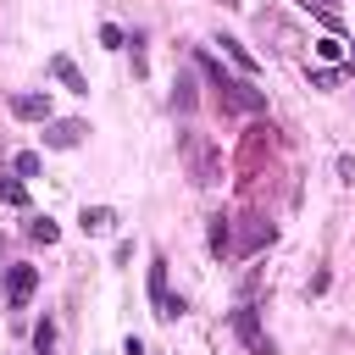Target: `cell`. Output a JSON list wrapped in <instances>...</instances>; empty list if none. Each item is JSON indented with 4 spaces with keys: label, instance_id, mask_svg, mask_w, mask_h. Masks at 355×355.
I'll list each match as a JSON object with an SVG mask.
<instances>
[{
    "label": "cell",
    "instance_id": "cell-1",
    "mask_svg": "<svg viewBox=\"0 0 355 355\" xmlns=\"http://www.w3.org/2000/svg\"><path fill=\"white\" fill-rule=\"evenodd\" d=\"M194 67L216 83V105H222V111H239V116H261V111H266V94H261L250 78L222 72V61H216V55H205V50H200V55H194Z\"/></svg>",
    "mask_w": 355,
    "mask_h": 355
},
{
    "label": "cell",
    "instance_id": "cell-2",
    "mask_svg": "<svg viewBox=\"0 0 355 355\" xmlns=\"http://www.w3.org/2000/svg\"><path fill=\"white\" fill-rule=\"evenodd\" d=\"M178 155L189 161V178H194L200 189L222 183V155H216V144H211L205 133H183V139H178Z\"/></svg>",
    "mask_w": 355,
    "mask_h": 355
},
{
    "label": "cell",
    "instance_id": "cell-3",
    "mask_svg": "<svg viewBox=\"0 0 355 355\" xmlns=\"http://www.w3.org/2000/svg\"><path fill=\"white\" fill-rule=\"evenodd\" d=\"M227 322H233V333H239V344H244L250 355H277V344H272V333L261 327V316H255V305H239V311H233Z\"/></svg>",
    "mask_w": 355,
    "mask_h": 355
},
{
    "label": "cell",
    "instance_id": "cell-4",
    "mask_svg": "<svg viewBox=\"0 0 355 355\" xmlns=\"http://www.w3.org/2000/svg\"><path fill=\"white\" fill-rule=\"evenodd\" d=\"M83 133H89V122H78V116H50V122H44V150H78Z\"/></svg>",
    "mask_w": 355,
    "mask_h": 355
},
{
    "label": "cell",
    "instance_id": "cell-5",
    "mask_svg": "<svg viewBox=\"0 0 355 355\" xmlns=\"http://www.w3.org/2000/svg\"><path fill=\"white\" fill-rule=\"evenodd\" d=\"M150 305H155V316H161V322H172V316L183 311V300H172V294H166V255H155V261H150Z\"/></svg>",
    "mask_w": 355,
    "mask_h": 355
},
{
    "label": "cell",
    "instance_id": "cell-6",
    "mask_svg": "<svg viewBox=\"0 0 355 355\" xmlns=\"http://www.w3.org/2000/svg\"><path fill=\"white\" fill-rule=\"evenodd\" d=\"M33 288H39V272H33V266H11V272H6V300H11V311H22V305L33 300Z\"/></svg>",
    "mask_w": 355,
    "mask_h": 355
},
{
    "label": "cell",
    "instance_id": "cell-7",
    "mask_svg": "<svg viewBox=\"0 0 355 355\" xmlns=\"http://www.w3.org/2000/svg\"><path fill=\"white\" fill-rule=\"evenodd\" d=\"M11 116H22V122H50V94H11Z\"/></svg>",
    "mask_w": 355,
    "mask_h": 355
},
{
    "label": "cell",
    "instance_id": "cell-8",
    "mask_svg": "<svg viewBox=\"0 0 355 355\" xmlns=\"http://www.w3.org/2000/svg\"><path fill=\"white\" fill-rule=\"evenodd\" d=\"M216 44H222V55H227V61H233V67H239L244 78H255V72H261V67H255V55H250V50H244V44H239L233 33H222Z\"/></svg>",
    "mask_w": 355,
    "mask_h": 355
},
{
    "label": "cell",
    "instance_id": "cell-9",
    "mask_svg": "<svg viewBox=\"0 0 355 355\" xmlns=\"http://www.w3.org/2000/svg\"><path fill=\"white\" fill-rule=\"evenodd\" d=\"M50 72H55V83L61 89H72V94H89V83H83V72L67 61V55H50Z\"/></svg>",
    "mask_w": 355,
    "mask_h": 355
},
{
    "label": "cell",
    "instance_id": "cell-10",
    "mask_svg": "<svg viewBox=\"0 0 355 355\" xmlns=\"http://www.w3.org/2000/svg\"><path fill=\"white\" fill-rule=\"evenodd\" d=\"M78 222H83V233H111V227H116V211H111V205H83Z\"/></svg>",
    "mask_w": 355,
    "mask_h": 355
},
{
    "label": "cell",
    "instance_id": "cell-11",
    "mask_svg": "<svg viewBox=\"0 0 355 355\" xmlns=\"http://www.w3.org/2000/svg\"><path fill=\"white\" fill-rule=\"evenodd\" d=\"M227 250H233V227H227V216H211V255L222 261Z\"/></svg>",
    "mask_w": 355,
    "mask_h": 355
},
{
    "label": "cell",
    "instance_id": "cell-12",
    "mask_svg": "<svg viewBox=\"0 0 355 355\" xmlns=\"http://www.w3.org/2000/svg\"><path fill=\"white\" fill-rule=\"evenodd\" d=\"M0 200H6L11 211H22V205H28V189H22V178H0Z\"/></svg>",
    "mask_w": 355,
    "mask_h": 355
},
{
    "label": "cell",
    "instance_id": "cell-13",
    "mask_svg": "<svg viewBox=\"0 0 355 355\" xmlns=\"http://www.w3.org/2000/svg\"><path fill=\"white\" fill-rule=\"evenodd\" d=\"M172 105H178V111H194V72H183V78H178V89H172Z\"/></svg>",
    "mask_w": 355,
    "mask_h": 355
},
{
    "label": "cell",
    "instance_id": "cell-14",
    "mask_svg": "<svg viewBox=\"0 0 355 355\" xmlns=\"http://www.w3.org/2000/svg\"><path fill=\"white\" fill-rule=\"evenodd\" d=\"M28 239H39V244H55V239H61V227H55L50 216H33V222H28Z\"/></svg>",
    "mask_w": 355,
    "mask_h": 355
},
{
    "label": "cell",
    "instance_id": "cell-15",
    "mask_svg": "<svg viewBox=\"0 0 355 355\" xmlns=\"http://www.w3.org/2000/svg\"><path fill=\"white\" fill-rule=\"evenodd\" d=\"M316 55H322L327 67H333V61H344V39H333V33H327V39H316Z\"/></svg>",
    "mask_w": 355,
    "mask_h": 355
},
{
    "label": "cell",
    "instance_id": "cell-16",
    "mask_svg": "<svg viewBox=\"0 0 355 355\" xmlns=\"http://www.w3.org/2000/svg\"><path fill=\"white\" fill-rule=\"evenodd\" d=\"M11 166H17V178H39V150H22Z\"/></svg>",
    "mask_w": 355,
    "mask_h": 355
},
{
    "label": "cell",
    "instance_id": "cell-17",
    "mask_svg": "<svg viewBox=\"0 0 355 355\" xmlns=\"http://www.w3.org/2000/svg\"><path fill=\"white\" fill-rule=\"evenodd\" d=\"M33 344H39V355H50V344H55V322H39V327H33Z\"/></svg>",
    "mask_w": 355,
    "mask_h": 355
},
{
    "label": "cell",
    "instance_id": "cell-18",
    "mask_svg": "<svg viewBox=\"0 0 355 355\" xmlns=\"http://www.w3.org/2000/svg\"><path fill=\"white\" fill-rule=\"evenodd\" d=\"M333 83H338V67H316L311 72V89H333Z\"/></svg>",
    "mask_w": 355,
    "mask_h": 355
},
{
    "label": "cell",
    "instance_id": "cell-19",
    "mask_svg": "<svg viewBox=\"0 0 355 355\" xmlns=\"http://www.w3.org/2000/svg\"><path fill=\"white\" fill-rule=\"evenodd\" d=\"M100 44H105V50H122V28L105 22V28H100Z\"/></svg>",
    "mask_w": 355,
    "mask_h": 355
},
{
    "label": "cell",
    "instance_id": "cell-20",
    "mask_svg": "<svg viewBox=\"0 0 355 355\" xmlns=\"http://www.w3.org/2000/svg\"><path fill=\"white\" fill-rule=\"evenodd\" d=\"M338 178H344V183H355V155H338Z\"/></svg>",
    "mask_w": 355,
    "mask_h": 355
},
{
    "label": "cell",
    "instance_id": "cell-21",
    "mask_svg": "<svg viewBox=\"0 0 355 355\" xmlns=\"http://www.w3.org/2000/svg\"><path fill=\"white\" fill-rule=\"evenodd\" d=\"M316 6H333V0H316Z\"/></svg>",
    "mask_w": 355,
    "mask_h": 355
},
{
    "label": "cell",
    "instance_id": "cell-22",
    "mask_svg": "<svg viewBox=\"0 0 355 355\" xmlns=\"http://www.w3.org/2000/svg\"><path fill=\"white\" fill-rule=\"evenodd\" d=\"M349 67H355V55H349Z\"/></svg>",
    "mask_w": 355,
    "mask_h": 355
}]
</instances>
